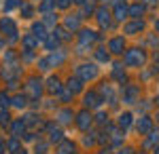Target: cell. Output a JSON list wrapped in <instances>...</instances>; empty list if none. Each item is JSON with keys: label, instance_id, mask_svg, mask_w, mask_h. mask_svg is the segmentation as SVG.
Returning <instances> with one entry per match:
<instances>
[{"label": "cell", "instance_id": "cell-8", "mask_svg": "<svg viewBox=\"0 0 159 154\" xmlns=\"http://www.w3.org/2000/svg\"><path fill=\"white\" fill-rule=\"evenodd\" d=\"M85 106H89V108H98V106H100L98 95H96V93H87V95H85Z\"/></svg>", "mask_w": 159, "mask_h": 154}, {"label": "cell", "instance_id": "cell-24", "mask_svg": "<svg viewBox=\"0 0 159 154\" xmlns=\"http://www.w3.org/2000/svg\"><path fill=\"white\" fill-rule=\"evenodd\" d=\"M24 42H25V47H28V51H30V49H32L34 45H36V40H34V36H25V38H24Z\"/></svg>", "mask_w": 159, "mask_h": 154}, {"label": "cell", "instance_id": "cell-20", "mask_svg": "<svg viewBox=\"0 0 159 154\" xmlns=\"http://www.w3.org/2000/svg\"><path fill=\"white\" fill-rule=\"evenodd\" d=\"M13 106H15V108H24V106H25V97H24V95L13 97Z\"/></svg>", "mask_w": 159, "mask_h": 154}, {"label": "cell", "instance_id": "cell-28", "mask_svg": "<svg viewBox=\"0 0 159 154\" xmlns=\"http://www.w3.org/2000/svg\"><path fill=\"white\" fill-rule=\"evenodd\" d=\"M34 150H36L34 154H47V146H45V143H40V146H38V143H36V148H34Z\"/></svg>", "mask_w": 159, "mask_h": 154}, {"label": "cell", "instance_id": "cell-27", "mask_svg": "<svg viewBox=\"0 0 159 154\" xmlns=\"http://www.w3.org/2000/svg\"><path fill=\"white\" fill-rule=\"evenodd\" d=\"M47 47H51V49H53V47H57V36H55V34L47 38Z\"/></svg>", "mask_w": 159, "mask_h": 154}, {"label": "cell", "instance_id": "cell-32", "mask_svg": "<svg viewBox=\"0 0 159 154\" xmlns=\"http://www.w3.org/2000/svg\"><path fill=\"white\" fill-rule=\"evenodd\" d=\"M15 6H17V0H9L4 9H7V11H11V9H15Z\"/></svg>", "mask_w": 159, "mask_h": 154}, {"label": "cell", "instance_id": "cell-38", "mask_svg": "<svg viewBox=\"0 0 159 154\" xmlns=\"http://www.w3.org/2000/svg\"><path fill=\"white\" fill-rule=\"evenodd\" d=\"M147 2H148V4H155V2H157V0H147Z\"/></svg>", "mask_w": 159, "mask_h": 154}, {"label": "cell", "instance_id": "cell-11", "mask_svg": "<svg viewBox=\"0 0 159 154\" xmlns=\"http://www.w3.org/2000/svg\"><path fill=\"white\" fill-rule=\"evenodd\" d=\"M127 13H129V11H127L123 4H117V6H115V17H117V19H125Z\"/></svg>", "mask_w": 159, "mask_h": 154}, {"label": "cell", "instance_id": "cell-36", "mask_svg": "<svg viewBox=\"0 0 159 154\" xmlns=\"http://www.w3.org/2000/svg\"><path fill=\"white\" fill-rule=\"evenodd\" d=\"M68 2H70V0H60V2H57V4H60L61 9H66V6H68Z\"/></svg>", "mask_w": 159, "mask_h": 154}, {"label": "cell", "instance_id": "cell-14", "mask_svg": "<svg viewBox=\"0 0 159 154\" xmlns=\"http://www.w3.org/2000/svg\"><path fill=\"white\" fill-rule=\"evenodd\" d=\"M98 21L104 25V28H108V21H110L108 19V11H98Z\"/></svg>", "mask_w": 159, "mask_h": 154}, {"label": "cell", "instance_id": "cell-5", "mask_svg": "<svg viewBox=\"0 0 159 154\" xmlns=\"http://www.w3.org/2000/svg\"><path fill=\"white\" fill-rule=\"evenodd\" d=\"M151 127H153V122H151L148 116H142V120H138V133H140V135H142V133H148Z\"/></svg>", "mask_w": 159, "mask_h": 154}, {"label": "cell", "instance_id": "cell-23", "mask_svg": "<svg viewBox=\"0 0 159 154\" xmlns=\"http://www.w3.org/2000/svg\"><path fill=\"white\" fill-rule=\"evenodd\" d=\"M93 38H96V34H93V32H83V36H81V40H83V42H91V40H93Z\"/></svg>", "mask_w": 159, "mask_h": 154}, {"label": "cell", "instance_id": "cell-1", "mask_svg": "<svg viewBox=\"0 0 159 154\" xmlns=\"http://www.w3.org/2000/svg\"><path fill=\"white\" fill-rule=\"evenodd\" d=\"M125 63L127 66H142L144 63V53L140 49H132L125 53Z\"/></svg>", "mask_w": 159, "mask_h": 154}, {"label": "cell", "instance_id": "cell-16", "mask_svg": "<svg viewBox=\"0 0 159 154\" xmlns=\"http://www.w3.org/2000/svg\"><path fill=\"white\" fill-rule=\"evenodd\" d=\"M142 13H144V6H142V4H134V6L129 9V15H132V17H140Z\"/></svg>", "mask_w": 159, "mask_h": 154}, {"label": "cell", "instance_id": "cell-40", "mask_svg": "<svg viewBox=\"0 0 159 154\" xmlns=\"http://www.w3.org/2000/svg\"><path fill=\"white\" fill-rule=\"evenodd\" d=\"M155 154H159V150H157V148H155Z\"/></svg>", "mask_w": 159, "mask_h": 154}, {"label": "cell", "instance_id": "cell-15", "mask_svg": "<svg viewBox=\"0 0 159 154\" xmlns=\"http://www.w3.org/2000/svg\"><path fill=\"white\" fill-rule=\"evenodd\" d=\"M138 30H142V21H134V24H129L127 28H125L127 34H134V32H138Z\"/></svg>", "mask_w": 159, "mask_h": 154}, {"label": "cell", "instance_id": "cell-10", "mask_svg": "<svg viewBox=\"0 0 159 154\" xmlns=\"http://www.w3.org/2000/svg\"><path fill=\"white\" fill-rule=\"evenodd\" d=\"M129 122H132V114H129V112H125V114L119 116V127H121V129H127Z\"/></svg>", "mask_w": 159, "mask_h": 154}, {"label": "cell", "instance_id": "cell-13", "mask_svg": "<svg viewBox=\"0 0 159 154\" xmlns=\"http://www.w3.org/2000/svg\"><path fill=\"white\" fill-rule=\"evenodd\" d=\"M24 129H25V122L24 120H17V122L13 125V135L19 137V133H24Z\"/></svg>", "mask_w": 159, "mask_h": 154}, {"label": "cell", "instance_id": "cell-7", "mask_svg": "<svg viewBox=\"0 0 159 154\" xmlns=\"http://www.w3.org/2000/svg\"><path fill=\"white\" fill-rule=\"evenodd\" d=\"M108 47L112 53H123V38H112Z\"/></svg>", "mask_w": 159, "mask_h": 154}, {"label": "cell", "instance_id": "cell-34", "mask_svg": "<svg viewBox=\"0 0 159 154\" xmlns=\"http://www.w3.org/2000/svg\"><path fill=\"white\" fill-rule=\"evenodd\" d=\"M98 59H102V61H106V59H108V55H106V53H104L102 49L98 51Z\"/></svg>", "mask_w": 159, "mask_h": 154}, {"label": "cell", "instance_id": "cell-35", "mask_svg": "<svg viewBox=\"0 0 159 154\" xmlns=\"http://www.w3.org/2000/svg\"><path fill=\"white\" fill-rule=\"evenodd\" d=\"M0 104H2V106H9V97H7V95H0Z\"/></svg>", "mask_w": 159, "mask_h": 154}, {"label": "cell", "instance_id": "cell-6", "mask_svg": "<svg viewBox=\"0 0 159 154\" xmlns=\"http://www.w3.org/2000/svg\"><path fill=\"white\" fill-rule=\"evenodd\" d=\"M72 152H74L72 142H61L60 146H57V154H72Z\"/></svg>", "mask_w": 159, "mask_h": 154}, {"label": "cell", "instance_id": "cell-19", "mask_svg": "<svg viewBox=\"0 0 159 154\" xmlns=\"http://www.w3.org/2000/svg\"><path fill=\"white\" fill-rule=\"evenodd\" d=\"M68 89H70V91H81V80H79V78H70Z\"/></svg>", "mask_w": 159, "mask_h": 154}, {"label": "cell", "instance_id": "cell-33", "mask_svg": "<svg viewBox=\"0 0 159 154\" xmlns=\"http://www.w3.org/2000/svg\"><path fill=\"white\" fill-rule=\"evenodd\" d=\"M60 135H61V131H51V139H53V142H55V139H60Z\"/></svg>", "mask_w": 159, "mask_h": 154}, {"label": "cell", "instance_id": "cell-29", "mask_svg": "<svg viewBox=\"0 0 159 154\" xmlns=\"http://www.w3.org/2000/svg\"><path fill=\"white\" fill-rule=\"evenodd\" d=\"M0 125H9V112H0Z\"/></svg>", "mask_w": 159, "mask_h": 154}, {"label": "cell", "instance_id": "cell-42", "mask_svg": "<svg viewBox=\"0 0 159 154\" xmlns=\"http://www.w3.org/2000/svg\"><path fill=\"white\" fill-rule=\"evenodd\" d=\"M157 101H159V99H157Z\"/></svg>", "mask_w": 159, "mask_h": 154}, {"label": "cell", "instance_id": "cell-4", "mask_svg": "<svg viewBox=\"0 0 159 154\" xmlns=\"http://www.w3.org/2000/svg\"><path fill=\"white\" fill-rule=\"evenodd\" d=\"M76 125L85 131L87 127L91 125V114H89V112H81V114H79V120H76Z\"/></svg>", "mask_w": 159, "mask_h": 154}, {"label": "cell", "instance_id": "cell-30", "mask_svg": "<svg viewBox=\"0 0 159 154\" xmlns=\"http://www.w3.org/2000/svg\"><path fill=\"white\" fill-rule=\"evenodd\" d=\"M21 13H24L25 17H30V15H32V6H28V4H24V6H21Z\"/></svg>", "mask_w": 159, "mask_h": 154}, {"label": "cell", "instance_id": "cell-31", "mask_svg": "<svg viewBox=\"0 0 159 154\" xmlns=\"http://www.w3.org/2000/svg\"><path fill=\"white\" fill-rule=\"evenodd\" d=\"M40 70H49V59H40Z\"/></svg>", "mask_w": 159, "mask_h": 154}, {"label": "cell", "instance_id": "cell-18", "mask_svg": "<svg viewBox=\"0 0 159 154\" xmlns=\"http://www.w3.org/2000/svg\"><path fill=\"white\" fill-rule=\"evenodd\" d=\"M60 80H57V78H51L49 80V91H53V93H60Z\"/></svg>", "mask_w": 159, "mask_h": 154}, {"label": "cell", "instance_id": "cell-37", "mask_svg": "<svg viewBox=\"0 0 159 154\" xmlns=\"http://www.w3.org/2000/svg\"><path fill=\"white\" fill-rule=\"evenodd\" d=\"M74 2H76V4H83V2H85V0H74Z\"/></svg>", "mask_w": 159, "mask_h": 154}, {"label": "cell", "instance_id": "cell-9", "mask_svg": "<svg viewBox=\"0 0 159 154\" xmlns=\"http://www.w3.org/2000/svg\"><path fill=\"white\" fill-rule=\"evenodd\" d=\"M136 95H138V87H127V91H125V101H127V104H134Z\"/></svg>", "mask_w": 159, "mask_h": 154}, {"label": "cell", "instance_id": "cell-3", "mask_svg": "<svg viewBox=\"0 0 159 154\" xmlns=\"http://www.w3.org/2000/svg\"><path fill=\"white\" fill-rule=\"evenodd\" d=\"M96 66H81L79 68V76L83 78V80H89V78H96Z\"/></svg>", "mask_w": 159, "mask_h": 154}, {"label": "cell", "instance_id": "cell-17", "mask_svg": "<svg viewBox=\"0 0 159 154\" xmlns=\"http://www.w3.org/2000/svg\"><path fill=\"white\" fill-rule=\"evenodd\" d=\"M34 36H36V38H45V36H47V34H45V25H43V24L34 25Z\"/></svg>", "mask_w": 159, "mask_h": 154}, {"label": "cell", "instance_id": "cell-2", "mask_svg": "<svg viewBox=\"0 0 159 154\" xmlns=\"http://www.w3.org/2000/svg\"><path fill=\"white\" fill-rule=\"evenodd\" d=\"M0 30L7 36H11V38H15V34H17V28H15V24H13L9 17H4V19L0 21Z\"/></svg>", "mask_w": 159, "mask_h": 154}, {"label": "cell", "instance_id": "cell-26", "mask_svg": "<svg viewBox=\"0 0 159 154\" xmlns=\"http://www.w3.org/2000/svg\"><path fill=\"white\" fill-rule=\"evenodd\" d=\"M53 4H55V0H45V2L40 4V11H49Z\"/></svg>", "mask_w": 159, "mask_h": 154}, {"label": "cell", "instance_id": "cell-12", "mask_svg": "<svg viewBox=\"0 0 159 154\" xmlns=\"http://www.w3.org/2000/svg\"><path fill=\"white\" fill-rule=\"evenodd\" d=\"M28 91H30V95H32V97H38V93H40V83H36V80H30Z\"/></svg>", "mask_w": 159, "mask_h": 154}, {"label": "cell", "instance_id": "cell-25", "mask_svg": "<svg viewBox=\"0 0 159 154\" xmlns=\"http://www.w3.org/2000/svg\"><path fill=\"white\" fill-rule=\"evenodd\" d=\"M155 143H159V133H151V137H148L147 146H155Z\"/></svg>", "mask_w": 159, "mask_h": 154}, {"label": "cell", "instance_id": "cell-41", "mask_svg": "<svg viewBox=\"0 0 159 154\" xmlns=\"http://www.w3.org/2000/svg\"><path fill=\"white\" fill-rule=\"evenodd\" d=\"M157 32H159V21H157Z\"/></svg>", "mask_w": 159, "mask_h": 154}, {"label": "cell", "instance_id": "cell-39", "mask_svg": "<svg viewBox=\"0 0 159 154\" xmlns=\"http://www.w3.org/2000/svg\"><path fill=\"white\" fill-rule=\"evenodd\" d=\"M121 154H129V150H123V152Z\"/></svg>", "mask_w": 159, "mask_h": 154}, {"label": "cell", "instance_id": "cell-21", "mask_svg": "<svg viewBox=\"0 0 159 154\" xmlns=\"http://www.w3.org/2000/svg\"><path fill=\"white\" fill-rule=\"evenodd\" d=\"M57 116H60V122H70V116H72V114H70L68 110H61Z\"/></svg>", "mask_w": 159, "mask_h": 154}, {"label": "cell", "instance_id": "cell-22", "mask_svg": "<svg viewBox=\"0 0 159 154\" xmlns=\"http://www.w3.org/2000/svg\"><path fill=\"white\" fill-rule=\"evenodd\" d=\"M66 28H70V30H76V28H79V19H72V17H68V19H66Z\"/></svg>", "mask_w": 159, "mask_h": 154}]
</instances>
